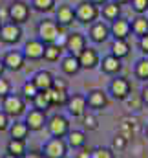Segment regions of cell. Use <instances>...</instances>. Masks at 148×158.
<instances>
[{
    "label": "cell",
    "mask_w": 148,
    "mask_h": 158,
    "mask_svg": "<svg viewBox=\"0 0 148 158\" xmlns=\"http://www.w3.org/2000/svg\"><path fill=\"white\" fill-rule=\"evenodd\" d=\"M73 9H75V20L80 22V24H84V26L93 24V22L99 19V15H101L99 6H95V4L90 2V0H82V2H79Z\"/></svg>",
    "instance_id": "cell-1"
},
{
    "label": "cell",
    "mask_w": 148,
    "mask_h": 158,
    "mask_svg": "<svg viewBox=\"0 0 148 158\" xmlns=\"http://www.w3.org/2000/svg\"><path fill=\"white\" fill-rule=\"evenodd\" d=\"M2 110L11 119H18L26 114V99L20 94H9L2 99Z\"/></svg>",
    "instance_id": "cell-2"
},
{
    "label": "cell",
    "mask_w": 148,
    "mask_h": 158,
    "mask_svg": "<svg viewBox=\"0 0 148 158\" xmlns=\"http://www.w3.org/2000/svg\"><path fill=\"white\" fill-rule=\"evenodd\" d=\"M62 33V28L55 22V19H42L37 24V39L44 44H51Z\"/></svg>",
    "instance_id": "cell-3"
},
{
    "label": "cell",
    "mask_w": 148,
    "mask_h": 158,
    "mask_svg": "<svg viewBox=\"0 0 148 158\" xmlns=\"http://www.w3.org/2000/svg\"><path fill=\"white\" fill-rule=\"evenodd\" d=\"M29 15H31V6L24 0H11V4L7 6V20L9 22L22 26L24 22L29 20Z\"/></svg>",
    "instance_id": "cell-4"
},
{
    "label": "cell",
    "mask_w": 148,
    "mask_h": 158,
    "mask_svg": "<svg viewBox=\"0 0 148 158\" xmlns=\"http://www.w3.org/2000/svg\"><path fill=\"white\" fill-rule=\"evenodd\" d=\"M68 143L64 138H49L42 145V155L44 158H66L68 156Z\"/></svg>",
    "instance_id": "cell-5"
},
{
    "label": "cell",
    "mask_w": 148,
    "mask_h": 158,
    "mask_svg": "<svg viewBox=\"0 0 148 158\" xmlns=\"http://www.w3.org/2000/svg\"><path fill=\"white\" fill-rule=\"evenodd\" d=\"M108 92L111 94L113 99L117 101H124L130 94H132V83L130 79L124 76H115L108 85Z\"/></svg>",
    "instance_id": "cell-6"
},
{
    "label": "cell",
    "mask_w": 148,
    "mask_h": 158,
    "mask_svg": "<svg viewBox=\"0 0 148 158\" xmlns=\"http://www.w3.org/2000/svg\"><path fill=\"white\" fill-rule=\"evenodd\" d=\"M46 127H48V131L53 138H66V134L72 131L70 119L64 114H53L51 118H48Z\"/></svg>",
    "instance_id": "cell-7"
},
{
    "label": "cell",
    "mask_w": 148,
    "mask_h": 158,
    "mask_svg": "<svg viewBox=\"0 0 148 158\" xmlns=\"http://www.w3.org/2000/svg\"><path fill=\"white\" fill-rule=\"evenodd\" d=\"M22 40V26L6 20L0 28V42L2 44H17Z\"/></svg>",
    "instance_id": "cell-8"
},
{
    "label": "cell",
    "mask_w": 148,
    "mask_h": 158,
    "mask_svg": "<svg viewBox=\"0 0 148 158\" xmlns=\"http://www.w3.org/2000/svg\"><path fill=\"white\" fill-rule=\"evenodd\" d=\"M77 57H79L80 70H93V68H97L99 63H101V55H99V52H97L95 48H92V46H86Z\"/></svg>",
    "instance_id": "cell-9"
},
{
    "label": "cell",
    "mask_w": 148,
    "mask_h": 158,
    "mask_svg": "<svg viewBox=\"0 0 148 158\" xmlns=\"http://www.w3.org/2000/svg\"><path fill=\"white\" fill-rule=\"evenodd\" d=\"M2 61H4L6 70H11V72H20L26 66V57H24L22 50H9V52H6Z\"/></svg>",
    "instance_id": "cell-10"
},
{
    "label": "cell",
    "mask_w": 148,
    "mask_h": 158,
    "mask_svg": "<svg viewBox=\"0 0 148 158\" xmlns=\"http://www.w3.org/2000/svg\"><path fill=\"white\" fill-rule=\"evenodd\" d=\"M26 125L29 129V132H38L46 127L48 123V114L44 110H38V109H29L26 112Z\"/></svg>",
    "instance_id": "cell-11"
},
{
    "label": "cell",
    "mask_w": 148,
    "mask_h": 158,
    "mask_svg": "<svg viewBox=\"0 0 148 158\" xmlns=\"http://www.w3.org/2000/svg\"><path fill=\"white\" fill-rule=\"evenodd\" d=\"M88 37L95 44H104L110 39V24H106L104 20H95L93 24H90Z\"/></svg>",
    "instance_id": "cell-12"
},
{
    "label": "cell",
    "mask_w": 148,
    "mask_h": 158,
    "mask_svg": "<svg viewBox=\"0 0 148 158\" xmlns=\"http://www.w3.org/2000/svg\"><path fill=\"white\" fill-rule=\"evenodd\" d=\"M66 109H68V114L73 116V118H80L82 114L88 112V101H86V96L84 94H73L68 98V103H66Z\"/></svg>",
    "instance_id": "cell-13"
},
{
    "label": "cell",
    "mask_w": 148,
    "mask_h": 158,
    "mask_svg": "<svg viewBox=\"0 0 148 158\" xmlns=\"http://www.w3.org/2000/svg\"><path fill=\"white\" fill-rule=\"evenodd\" d=\"M130 33H132V28H130V20L128 19L119 17V19H115V20L110 22V37L128 40Z\"/></svg>",
    "instance_id": "cell-14"
},
{
    "label": "cell",
    "mask_w": 148,
    "mask_h": 158,
    "mask_svg": "<svg viewBox=\"0 0 148 158\" xmlns=\"http://www.w3.org/2000/svg\"><path fill=\"white\" fill-rule=\"evenodd\" d=\"M86 46H88V42H86V35H82L80 31H72V33L66 35V46H64V50H66L68 53H72V55H79Z\"/></svg>",
    "instance_id": "cell-15"
},
{
    "label": "cell",
    "mask_w": 148,
    "mask_h": 158,
    "mask_svg": "<svg viewBox=\"0 0 148 158\" xmlns=\"http://www.w3.org/2000/svg\"><path fill=\"white\" fill-rule=\"evenodd\" d=\"M44 46L46 44L42 40L29 39L22 48V53H24L26 61H40V59H44Z\"/></svg>",
    "instance_id": "cell-16"
},
{
    "label": "cell",
    "mask_w": 148,
    "mask_h": 158,
    "mask_svg": "<svg viewBox=\"0 0 148 158\" xmlns=\"http://www.w3.org/2000/svg\"><path fill=\"white\" fill-rule=\"evenodd\" d=\"M55 22L60 28H68L75 22V9L70 4H60L55 9Z\"/></svg>",
    "instance_id": "cell-17"
},
{
    "label": "cell",
    "mask_w": 148,
    "mask_h": 158,
    "mask_svg": "<svg viewBox=\"0 0 148 158\" xmlns=\"http://www.w3.org/2000/svg\"><path fill=\"white\" fill-rule=\"evenodd\" d=\"M86 101H88V107H90V109H93V110H103V109H106V105H108V96H106L104 90L93 88V90L88 92Z\"/></svg>",
    "instance_id": "cell-18"
},
{
    "label": "cell",
    "mask_w": 148,
    "mask_h": 158,
    "mask_svg": "<svg viewBox=\"0 0 148 158\" xmlns=\"http://www.w3.org/2000/svg\"><path fill=\"white\" fill-rule=\"evenodd\" d=\"M99 66H101V70L106 74V76H117L121 70H123V63H121V59H117L115 55H104L103 59H101V63H99Z\"/></svg>",
    "instance_id": "cell-19"
},
{
    "label": "cell",
    "mask_w": 148,
    "mask_h": 158,
    "mask_svg": "<svg viewBox=\"0 0 148 158\" xmlns=\"http://www.w3.org/2000/svg\"><path fill=\"white\" fill-rule=\"evenodd\" d=\"M121 136H124L128 142L130 140H134L135 136H137V132H139V123H137V119L135 118H123L121 119V123H119V131H117Z\"/></svg>",
    "instance_id": "cell-20"
},
{
    "label": "cell",
    "mask_w": 148,
    "mask_h": 158,
    "mask_svg": "<svg viewBox=\"0 0 148 158\" xmlns=\"http://www.w3.org/2000/svg\"><path fill=\"white\" fill-rule=\"evenodd\" d=\"M60 70H62L64 76H77V74L80 72L79 57H77V55H72V53L64 55V57L60 59Z\"/></svg>",
    "instance_id": "cell-21"
},
{
    "label": "cell",
    "mask_w": 148,
    "mask_h": 158,
    "mask_svg": "<svg viewBox=\"0 0 148 158\" xmlns=\"http://www.w3.org/2000/svg\"><path fill=\"white\" fill-rule=\"evenodd\" d=\"M53 74L49 70H38L37 74L31 77V81L35 83V86L38 88V92H44V90H49L53 86Z\"/></svg>",
    "instance_id": "cell-22"
},
{
    "label": "cell",
    "mask_w": 148,
    "mask_h": 158,
    "mask_svg": "<svg viewBox=\"0 0 148 158\" xmlns=\"http://www.w3.org/2000/svg\"><path fill=\"white\" fill-rule=\"evenodd\" d=\"M7 131H9V138H13V140H26L29 136V129H28L26 121H22V119H15Z\"/></svg>",
    "instance_id": "cell-23"
},
{
    "label": "cell",
    "mask_w": 148,
    "mask_h": 158,
    "mask_svg": "<svg viewBox=\"0 0 148 158\" xmlns=\"http://www.w3.org/2000/svg\"><path fill=\"white\" fill-rule=\"evenodd\" d=\"M99 11H101V15H103L104 20H110L111 22V20H115V19L121 17V4H117L113 0H108L106 4H103L99 7Z\"/></svg>",
    "instance_id": "cell-24"
},
{
    "label": "cell",
    "mask_w": 148,
    "mask_h": 158,
    "mask_svg": "<svg viewBox=\"0 0 148 158\" xmlns=\"http://www.w3.org/2000/svg\"><path fill=\"white\" fill-rule=\"evenodd\" d=\"M130 44H128V40H123V39H113L110 44V53L111 55H115L117 59H124V57H128L130 55Z\"/></svg>",
    "instance_id": "cell-25"
},
{
    "label": "cell",
    "mask_w": 148,
    "mask_h": 158,
    "mask_svg": "<svg viewBox=\"0 0 148 158\" xmlns=\"http://www.w3.org/2000/svg\"><path fill=\"white\" fill-rule=\"evenodd\" d=\"M130 28H132V33L135 37H145L148 35V17L146 15H137L132 22H130Z\"/></svg>",
    "instance_id": "cell-26"
},
{
    "label": "cell",
    "mask_w": 148,
    "mask_h": 158,
    "mask_svg": "<svg viewBox=\"0 0 148 158\" xmlns=\"http://www.w3.org/2000/svg\"><path fill=\"white\" fill-rule=\"evenodd\" d=\"M26 151H28L26 140H13V138H9L7 143H6V153H9V155H13L17 158H22L26 155Z\"/></svg>",
    "instance_id": "cell-27"
},
{
    "label": "cell",
    "mask_w": 148,
    "mask_h": 158,
    "mask_svg": "<svg viewBox=\"0 0 148 158\" xmlns=\"http://www.w3.org/2000/svg\"><path fill=\"white\" fill-rule=\"evenodd\" d=\"M66 143L72 149H80L82 145H86V132L84 131H77V129L70 131L66 134Z\"/></svg>",
    "instance_id": "cell-28"
},
{
    "label": "cell",
    "mask_w": 148,
    "mask_h": 158,
    "mask_svg": "<svg viewBox=\"0 0 148 158\" xmlns=\"http://www.w3.org/2000/svg\"><path fill=\"white\" fill-rule=\"evenodd\" d=\"M33 109H38V110H44V112H48L53 105H51V98H49V92L48 90H44V92H38L37 96L33 98Z\"/></svg>",
    "instance_id": "cell-29"
},
{
    "label": "cell",
    "mask_w": 148,
    "mask_h": 158,
    "mask_svg": "<svg viewBox=\"0 0 148 158\" xmlns=\"http://www.w3.org/2000/svg\"><path fill=\"white\" fill-rule=\"evenodd\" d=\"M62 48H59L55 42H51V44H46L44 46V61H48V63H55V61H59V59H62Z\"/></svg>",
    "instance_id": "cell-30"
},
{
    "label": "cell",
    "mask_w": 148,
    "mask_h": 158,
    "mask_svg": "<svg viewBox=\"0 0 148 158\" xmlns=\"http://www.w3.org/2000/svg\"><path fill=\"white\" fill-rule=\"evenodd\" d=\"M48 92H49V98H51V105H53V107H66V103H68V98H70L68 90H57V88H49Z\"/></svg>",
    "instance_id": "cell-31"
},
{
    "label": "cell",
    "mask_w": 148,
    "mask_h": 158,
    "mask_svg": "<svg viewBox=\"0 0 148 158\" xmlns=\"http://www.w3.org/2000/svg\"><path fill=\"white\" fill-rule=\"evenodd\" d=\"M134 76L139 81H148V55H143L135 66H134Z\"/></svg>",
    "instance_id": "cell-32"
},
{
    "label": "cell",
    "mask_w": 148,
    "mask_h": 158,
    "mask_svg": "<svg viewBox=\"0 0 148 158\" xmlns=\"http://www.w3.org/2000/svg\"><path fill=\"white\" fill-rule=\"evenodd\" d=\"M38 94V88L35 86V83L29 79V81H26L24 85H22V88H20V96L26 99V101H33V98Z\"/></svg>",
    "instance_id": "cell-33"
},
{
    "label": "cell",
    "mask_w": 148,
    "mask_h": 158,
    "mask_svg": "<svg viewBox=\"0 0 148 158\" xmlns=\"http://www.w3.org/2000/svg\"><path fill=\"white\" fill-rule=\"evenodd\" d=\"M31 7L38 13H51L55 9V0H31Z\"/></svg>",
    "instance_id": "cell-34"
},
{
    "label": "cell",
    "mask_w": 148,
    "mask_h": 158,
    "mask_svg": "<svg viewBox=\"0 0 148 158\" xmlns=\"http://www.w3.org/2000/svg\"><path fill=\"white\" fill-rule=\"evenodd\" d=\"M80 123H82V127L86 131H97L99 129V119H97V116L95 114H90V112H86V114L80 116Z\"/></svg>",
    "instance_id": "cell-35"
},
{
    "label": "cell",
    "mask_w": 148,
    "mask_h": 158,
    "mask_svg": "<svg viewBox=\"0 0 148 158\" xmlns=\"http://www.w3.org/2000/svg\"><path fill=\"white\" fill-rule=\"evenodd\" d=\"M126 147H128V140L117 132V134L111 138V147H110V149L113 151V153H121V151H124Z\"/></svg>",
    "instance_id": "cell-36"
},
{
    "label": "cell",
    "mask_w": 148,
    "mask_h": 158,
    "mask_svg": "<svg viewBox=\"0 0 148 158\" xmlns=\"http://www.w3.org/2000/svg\"><path fill=\"white\" fill-rule=\"evenodd\" d=\"M92 158H115V153L110 147H95L92 151Z\"/></svg>",
    "instance_id": "cell-37"
},
{
    "label": "cell",
    "mask_w": 148,
    "mask_h": 158,
    "mask_svg": "<svg viewBox=\"0 0 148 158\" xmlns=\"http://www.w3.org/2000/svg\"><path fill=\"white\" fill-rule=\"evenodd\" d=\"M130 4L137 15H145L148 11V0H130Z\"/></svg>",
    "instance_id": "cell-38"
},
{
    "label": "cell",
    "mask_w": 148,
    "mask_h": 158,
    "mask_svg": "<svg viewBox=\"0 0 148 158\" xmlns=\"http://www.w3.org/2000/svg\"><path fill=\"white\" fill-rule=\"evenodd\" d=\"M9 94H11V83H9V79H6L2 76L0 77V99H4Z\"/></svg>",
    "instance_id": "cell-39"
},
{
    "label": "cell",
    "mask_w": 148,
    "mask_h": 158,
    "mask_svg": "<svg viewBox=\"0 0 148 158\" xmlns=\"http://www.w3.org/2000/svg\"><path fill=\"white\" fill-rule=\"evenodd\" d=\"M9 125H11V118L0 109V132H4V131H7L9 129Z\"/></svg>",
    "instance_id": "cell-40"
},
{
    "label": "cell",
    "mask_w": 148,
    "mask_h": 158,
    "mask_svg": "<svg viewBox=\"0 0 148 158\" xmlns=\"http://www.w3.org/2000/svg\"><path fill=\"white\" fill-rule=\"evenodd\" d=\"M51 88H57V90H68V81L64 77H53V86Z\"/></svg>",
    "instance_id": "cell-41"
},
{
    "label": "cell",
    "mask_w": 148,
    "mask_h": 158,
    "mask_svg": "<svg viewBox=\"0 0 148 158\" xmlns=\"http://www.w3.org/2000/svg\"><path fill=\"white\" fill-rule=\"evenodd\" d=\"M92 147H88V145H82L80 149H79V153L75 155V158H92Z\"/></svg>",
    "instance_id": "cell-42"
},
{
    "label": "cell",
    "mask_w": 148,
    "mask_h": 158,
    "mask_svg": "<svg viewBox=\"0 0 148 158\" xmlns=\"http://www.w3.org/2000/svg\"><path fill=\"white\" fill-rule=\"evenodd\" d=\"M139 50H141L143 55H148V35L139 39Z\"/></svg>",
    "instance_id": "cell-43"
},
{
    "label": "cell",
    "mask_w": 148,
    "mask_h": 158,
    "mask_svg": "<svg viewBox=\"0 0 148 158\" xmlns=\"http://www.w3.org/2000/svg\"><path fill=\"white\" fill-rule=\"evenodd\" d=\"M139 98H141V101H143V105L148 107V83L143 86V90H141V94H139Z\"/></svg>",
    "instance_id": "cell-44"
},
{
    "label": "cell",
    "mask_w": 148,
    "mask_h": 158,
    "mask_svg": "<svg viewBox=\"0 0 148 158\" xmlns=\"http://www.w3.org/2000/svg\"><path fill=\"white\" fill-rule=\"evenodd\" d=\"M22 158H44L42 151H26V155Z\"/></svg>",
    "instance_id": "cell-45"
},
{
    "label": "cell",
    "mask_w": 148,
    "mask_h": 158,
    "mask_svg": "<svg viewBox=\"0 0 148 158\" xmlns=\"http://www.w3.org/2000/svg\"><path fill=\"white\" fill-rule=\"evenodd\" d=\"M4 72H6V66H4V61H2V57H0V77L4 76Z\"/></svg>",
    "instance_id": "cell-46"
},
{
    "label": "cell",
    "mask_w": 148,
    "mask_h": 158,
    "mask_svg": "<svg viewBox=\"0 0 148 158\" xmlns=\"http://www.w3.org/2000/svg\"><path fill=\"white\" fill-rule=\"evenodd\" d=\"M90 2H93L95 6H103V4H106L108 0H90Z\"/></svg>",
    "instance_id": "cell-47"
},
{
    "label": "cell",
    "mask_w": 148,
    "mask_h": 158,
    "mask_svg": "<svg viewBox=\"0 0 148 158\" xmlns=\"http://www.w3.org/2000/svg\"><path fill=\"white\" fill-rule=\"evenodd\" d=\"M113 2H117V4H121V6H123V4H130V0H113Z\"/></svg>",
    "instance_id": "cell-48"
},
{
    "label": "cell",
    "mask_w": 148,
    "mask_h": 158,
    "mask_svg": "<svg viewBox=\"0 0 148 158\" xmlns=\"http://www.w3.org/2000/svg\"><path fill=\"white\" fill-rule=\"evenodd\" d=\"M2 158H17V156H13V155H9V153H4V155H2Z\"/></svg>",
    "instance_id": "cell-49"
},
{
    "label": "cell",
    "mask_w": 148,
    "mask_h": 158,
    "mask_svg": "<svg viewBox=\"0 0 148 158\" xmlns=\"http://www.w3.org/2000/svg\"><path fill=\"white\" fill-rule=\"evenodd\" d=\"M145 132H146V140H148V125H146V129H145Z\"/></svg>",
    "instance_id": "cell-50"
},
{
    "label": "cell",
    "mask_w": 148,
    "mask_h": 158,
    "mask_svg": "<svg viewBox=\"0 0 148 158\" xmlns=\"http://www.w3.org/2000/svg\"><path fill=\"white\" fill-rule=\"evenodd\" d=\"M2 24H4V20H2V19H0V28H2Z\"/></svg>",
    "instance_id": "cell-51"
}]
</instances>
